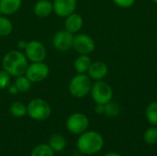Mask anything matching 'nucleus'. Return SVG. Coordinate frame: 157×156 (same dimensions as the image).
<instances>
[{
    "mask_svg": "<svg viewBox=\"0 0 157 156\" xmlns=\"http://www.w3.org/2000/svg\"><path fill=\"white\" fill-rule=\"evenodd\" d=\"M104 147L102 135L95 131H86L81 133L76 142L78 152L84 155H94L98 154Z\"/></svg>",
    "mask_w": 157,
    "mask_h": 156,
    "instance_id": "nucleus-1",
    "label": "nucleus"
},
{
    "mask_svg": "<svg viewBox=\"0 0 157 156\" xmlns=\"http://www.w3.org/2000/svg\"><path fill=\"white\" fill-rule=\"evenodd\" d=\"M29 60L25 53L19 50H12L6 52L2 59V67L11 76L17 77L25 74Z\"/></svg>",
    "mask_w": 157,
    "mask_h": 156,
    "instance_id": "nucleus-2",
    "label": "nucleus"
},
{
    "mask_svg": "<svg viewBox=\"0 0 157 156\" xmlns=\"http://www.w3.org/2000/svg\"><path fill=\"white\" fill-rule=\"evenodd\" d=\"M92 87L91 78L86 74H77L69 82V92L75 98H83L90 94Z\"/></svg>",
    "mask_w": 157,
    "mask_h": 156,
    "instance_id": "nucleus-3",
    "label": "nucleus"
},
{
    "mask_svg": "<svg viewBox=\"0 0 157 156\" xmlns=\"http://www.w3.org/2000/svg\"><path fill=\"white\" fill-rule=\"evenodd\" d=\"M52 114L50 104L42 98H34L27 105V115L36 121H43Z\"/></svg>",
    "mask_w": 157,
    "mask_h": 156,
    "instance_id": "nucleus-4",
    "label": "nucleus"
},
{
    "mask_svg": "<svg viewBox=\"0 0 157 156\" xmlns=\"http://www.w3.org/2000/svg\"><path fill=\"white\" fill-rule=\"evenodd\" d=\"M90 94L96 104L105 105L112 100L113 89L107 82L104 80H99L92 84Z\"/></svg>",
    "mask_w": 157,
    "mask_h": 156,
    "instance_id": "nucleus-5",
    "label": "nucleus"
},
{
    "mask_svg": "<svg viewBox=\"0 0 157 156\" xmlns=\"http://www.w3.org/2000/svg\"><path fill=\"white\" fill-rule=\"evenodd\" d=\"M65 126L67 131L72 134L80 135L81 133L87 131L89 126V120L86 114L82 112H75L67 118Z\"/></svg>",
    "mask_w": 157,
    "mask_h": 156,
    "instance_id": "nucleus-6",
    "label": "nucleus"
},
{
    "mask_svg": "<svg viewBox=\"0 0 157 156\" xmlns=\"http://www.w3.org/2000/svg\"><path fill=\"white\" fill-rule=\"evenodd\" d=\"M50 74V68L44 62L31 63L28 65L25 75L33 83H40L44 81Z\"/></svg>",
    "mask_w": 157,
    "mask_h": 156,
    "instance_id": "nucleus-7",
    "label": "nucleus"
},
{
    "mask_svg": "<svg viewBox=\"0 0 157 156\" xmlns=\"http://www.w3.org/2000/svg\"><path fill=\"white\" fill-rule=\"evenodd\" d=\"M24 53L30 63L44 62L47 56V50L40 41L30 40L27 43Z\"/></svg>",
    "mask_w": 157,
    "mask_h": 156,
    "instance_id": "nucleus-8",
    "label": "nucleus"
},
{
    "mask_svg": "<svg viewBox=\"0 0 157 156\" xmlns=\"http://www.w3.org/2000/svg\"><path fill=\"white\" fill-rule=\"evenodd\" d=\"M73 48L78 54L89 55L94 51L96 43L90 35L86 33H79L74 37Z\"/></svg>",
    "mask_w": 157,
    "mask_h": 156,
    "instance_id": "nucleus-9",
    "label": "nucleus"
},
{
    "mask_svg": "<svg viewBox=\"0 0 157 156\" xmlns=\"http://www.w3.org/2000/svg\"><path fill=\"white\" fill-rule=\"evenodd\" d=\"M74 37V34L65 29L59 30L52 37V46L59 51H67L73 48Z\"/></svg>",
    "mask_w": 157,
    "mask_h": 156,
    "instance_id": "nucleus-10",
    "label": "nucleus"
},
{
    "mask_svg": "<svg viewBox=\"0 0 157 156\" xmlns=\"http://www.w3.org/2000/svg\"><path fill=\"white\" fill-rule=\"evenodd\" d=\"M53 12L60 17H66L74 13L77 6V0H53Z\"/></svg>",
    "mask_w": 157,
    "mask_h": 156,
    "instance_id": "nucleus-11",
    "label": "nucleus"
},
{
    "mask_svg": "<svg viewBox=\"0 0 157 156\" xmlns=\"http://www.w3.org/2000/svg\"><path fill=\"white\" fill-rule=\"evenodd\" d=\"M109 74V67L107 63L101 61H96L91 63L90 67L87 71V75L91 78V80L99 81L103 80L107 77Z\"/></svg>",
    "mask_w": 157,
    "mask_h": 156,
    "instance_id": "nucleus-12",
    "label": "nucleus"
},
{
    "mask_svg": "<svg viewBox=\"0 0 157 156\" xmlns=\"http://www.w3.org/2000/svg\"><path fill=\"white\" fill-rule=\"evenodd\" d=\"M84 25V19L78 13H72L67 16L64 20V29L72 34H75L81 30Z\"/></svg>",
    "mask_w": 157,
    "mask_h": 156,
    "instance_id": "nucleus-13",
    "label": "nucleus"
},
{
    "mask_svg": "<svg viewBox=\"0 0 157 156\" xmlns=\"http://www.w3.org/2000/svg\"><path fill=\"white\" fill-rule=\"evenodd\" d=\"M33 12L38 17H48L53 12V6L50 0H38L33 6Z\"/></svg>",
    "mask_w": 157,
    "mask_h": 156,
    "instance_id": "nucleus-14",
    "label": "nucleus"
},
{
    "mask_svg": "<svg viewBox=\"0 0 157 156\" xmlns=\"http://www.w3.org/2000/svg\"><path fill=\"white\" fill-rule=\"evenodd\" d=\"M22 0H0V9L2 15L11 16L17 13L21 7Z\"/></svg>",
    "mask_w": 157,
    "mask_h": 156,
    "instance_id": "nucleus-15",
    "label": "nucleus"
},
{
    "mask_svg": "<svg viewBox=\"0 0 157 156\" xmlns=\"http://www.w3.org/2000/svg\"><path fill=\"white\" fill-rule=\"evenodd\" d=\"M48 144L54 151V153H61L66 147V140L63 134L54 133L50 137Z\"/></svg>",
    "mask_w": 157,
    "mask_h": 156,
    "instance_id": "nucleus-16",
    "label": "nucleus"
},
{
    "mask_svg": "<svg viewBox=\"0 0 157 156\" xmlns=\"http://www.w3.org/2000/svg\"><path fill=\"white\" fill-rule=\"evenodd\" d=\"M92 61L88 55L79 54V56L75 59L74 63L75 70L77 74H86L87 73Z\"/></svg>",
    "mask_w": 157,
    "mask_h": 156,
    "instance_id": "nucleus-17",
    "label": "nucleus"
},
{
    "mask_svg": "<svg viewBox=\"0 0 157 156\" xmlns=\"http://www.w3.org/2000/svg\"><path fill=\"white\" fill-rule=\"evenodd\" d=\"M14 85L17 88L19 93H26V92L30 90L32 83L30 82V80L25 74H22V75H19V76L16 77Z\"/></svg>",
    "mask_w": 157,
    "mask_h": 156,
    "instance_id": "nucleus-18",
    "label": "nucleus"
},
{
    "mask_svg": "<svg viewBox=\"0 0 157 156\" xmlns=\"http://www.w3.org/2000/svg\"><path fill=\"white\" fill-rule=\"evenodd\" d=\"M9 111L15 118H23L27 115V106L20 101H15L11 104Z\"/></svg>",
    "mask_w": 157,
    "mask_h": 156,
    "instance_id": "nucleus-19",
    "label": "nucleus"
},
{
    "mask_svg": "<svg viewBox=\"0 0 157 156\" xmlns=\"http://www.w3.org/2000/svg\"><path fill=\"white\" fill-rule=\"evenodd\" d=\"M145 117L147 121L153 125L157 126V101L151 102L145 109Z\"/></svg>",
    "mask_w": 157,
    "mask_h": 156,
    "instance_id": "nucleus-20",
    "label": "nucleus"
},
{
    "mask_svg": "<svg viewBox=\"0 0 157 156\" xmlns=\"http://www.w3.org/2000/svg\"><path fill=\"white\" fill-rule=\"evenodd\" d=\"M30 156H54V151L49 144L40 143L32 149Z\"/></svg>",
    "mask_w": 157,
    "mask_h": 156,
    "instance_id": "nucleus-21",
    "label": "nucleus"
},
{
    "mask_svg": "<svg viewBox=\"0 0 157 156\" xmlns=\"http://www.w3.org/2000/svg\"><path fill=\"white\" fill-rule=\"evenodd\" d=\"M13 31V24L9 18L5 16H0V36L6 37Z\"/></svg>",
    "mask_w": 157,
    "mask_h": 156,
    "instance_id": "nucleus-22",
    "label": "nucleus"
},
{
    "mask_svg": "<svg viewBox=\"0 0 157 156\" xmlns=\"http://www.w3.org/2000/svg\"><path fill=\"white\" fill-rule=\"evenodd\" d=\"M104 114L109 118H116L121 114V107L118 103L113 102L112 100L105 104V112Z\"/></svg>",
    "mask_w": 157,
    "mask_h": 156,
    "instance_id": "nucleus-23",
    "label": "nucleus"
},
{
    "mask_svg": "<svg viewBox=\"0 0 157 156\" xmlns=\"http://www.w3.org/2000/svg\"><path fill=\"white\" fill-rule=\"evenodd\" d=\"M144 140L148 145L157 144V126H153L145 131L144 134Z\"/></svg>",
    "mask_w": 157,
    "mask_h": 156,
    "instance_id": "nucleus-24",
    "label": "nucleus"
},
{
    "mask_svg": "<svg viewBox=\"0 0 157 156\" xmlns=\"http://www.w3.org/2000/svg\"><path fill=\"white\" fill-rule=\"evenodd\" d=\"M11 75L4 69L0 71V90L6 89L11 84Z\"/></svg>",
    "mask_w": 157,
    "mask_h": 156,
    "instance_id": "nucleus-25",
    "label": "nucleus"
},
{
    "mask_svg": "<svg viewBox=\"0 0 157 156\" xmlns=\"http://www.w3.org/2000/svg\"><path fill=\"white\" fill-rule=\"evenodd\" d=\"M136 0H112V2L121 8H129L134 5Z\"/></svg>",
    "mask_w": 157,
    "mask_h": 156,
    "instance_id": "nucleus-26",
    "label": "nucleus"
},
{
    "mask_svg": "<svg viewBox=\"0 0 157 156\" xmlns=\"http://www.w3.org/2000/svg\"><path fill=\"white\" fill-rule=\"evenodd\" d=\"M95 112L98 115H102L105 112V105L102 104H96L95 108H94Z\"/></svg>",
    "mask_w": 157,
    "mask_h": 156,
    "instance_id": "nucleus-27",
    "label": "nucleus"
},
{
    "mask_svg": "<svg viewBox=\"0 0 157 156\" xmlns=\"http://www.w3.org/2000/svg\"><path fill=\"white\" fill-rule=\"evenodd\" d=\"M6 89H7V92H8L10 95H17V93H19L18 90H17V88L16 87L15 85H10Z\"/></svg>",
    "mask_w": 157,
    "mask_h": 156,
    "instance_id": "nucleus-28",
    "label": "nucleus"
},
{
    "mask_svg": "<svg viewBox=\"0 0 157 156\" xmlns=\"http://www.w3.org/2000/svg\"><path fill=\"white\" fill-rule=\"evenodd\" d=\"M27 43H28L27 41H25L23 40H19L17 41V48H18V50L19 51H24L26 46H27Z\"/></svg>",
    "mask_w": 157,
    "mask_h": 156,
    "instance_id": "nucleus-29",
    "label": "nucleus"
},
{
    "mask_svg": "<svg viewBox=\"0 0 157 156\" xmlns=\"http://www.w3.org/2000/svg\"><path fill=\"white\" fill-rule=\"evenodd\" d=\"M104 156H122L121 154H118V153H115V152H110V153H108L106 154Z\"/></svg>",
    "mask_w": 157,
    "mask_h": 156,
    "instance_id": "nucleus-30",
    "label": "nucleus"
},
{
    "mask_svg": "<svg viewBox=\"0 0 157 156\" xmlns=\"http://www.w3.org/2000/svg\"><path fill=\"white\" fill-rule=\"evenodd\" d=\"M152 1H153V2H154L155 4H156V5H157V0H152Z\"/></svg>",
    "mask_w": 157,
    "mask_h": 156,
    "instance_id": "nucleus-31",
    "label": "nucleus"
},
{
    "mask_svg": "<svg viewBox=\"0 0 157 156\" xmlns=\"http://www.w3.org/2000/svg\"><path fill=\"white\" fill-rule=\"evenodd\" d=\"M2 15V12H1V9H0V16Z\"/></svg>",
    "mask_w": 157,
    "mask_h": 156,
    "instance_id": "nucleus-32",
    "label": "nucleus"
}]
</instances>
